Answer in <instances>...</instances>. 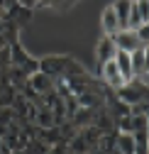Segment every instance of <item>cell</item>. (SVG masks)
<instances>
[{
    "mask_svg": "<svg viewBox=\"0 0 149 154\" xmlns=\"http://www.w3.org/2000/svg\"><path fill=\"white\" fill-rule=\"evenodd\" d=\"M105 27L108 29H115V15H113V10H105Z\"/></svg>",
    "mask_w": 149,
    "mask_h": 154,
    "instance_id": "6da1fadb",
    "label": "cell"
}]
</instances>
